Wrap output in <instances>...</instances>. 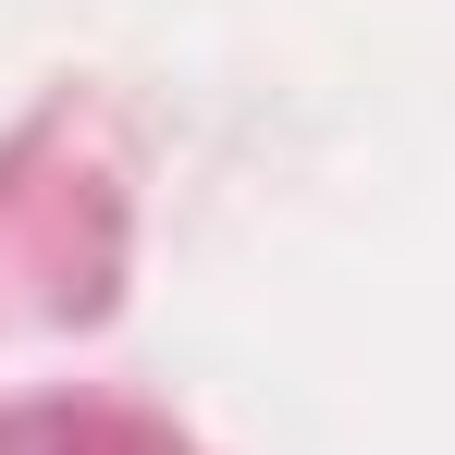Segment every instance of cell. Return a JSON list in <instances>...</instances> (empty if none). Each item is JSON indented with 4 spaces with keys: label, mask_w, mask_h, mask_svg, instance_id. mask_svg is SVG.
I'll return each mask as SVG.
<instances>
[]
</instances>
